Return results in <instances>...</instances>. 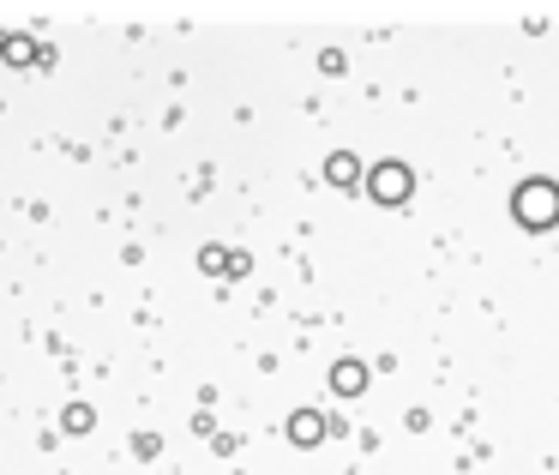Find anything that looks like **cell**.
<instances>
[{
  "instance_id": "obj_1",
  "label": "cell",
  "mask_w": 559,
  "mask_h": 475,
  "mask_svg": "<svg viewBox=\"0 0 559 475\" xmlns=\"http://www.w3.org/2000/svg\"><path fill=\"white\" fill-rule=\"evenodd\" d=\"M511 217L523 223V229H554L559 223V181H542V175H535V181H523L518 193H511Z\"/></svg>"
},
{
  "instance_id": "obj_2",
  "label": "cell",
  "mask_w": 559,
  "mask_h": 475,
  "mask_svg": "<svg viewBox=\"0 0 559 475\" xmlns=\"http://www.w3.org/2000/svg\"><path fill=\"white\" fill-rule=\"evenodd\" d=\"M361 187H367L373 205H403V199L415 193V175H409V163H373V169L361 175Z\"/></svg>"
},
{
  "instance_id": "obj_3",
  "label": "cell",
  "mask_w": 559,
  "mask_h": 475,
  "mask_svg": "<svg viewBox=\"0 0 559 475\" xmlns=\"http://www.w3.org/2000/svg\"><path fill=\"white\" fill-rule=\"evenodd\" d=\"M289 439H295V446H319V439H325V415H319V409H295L289 415Z\"/></svg>"
},
{
  "instance_id": "obj_4",
  "label": "cell",
  "mask_w": 559,
  "mask_h": 475,
  "mask_svg": "<svg viewBox=\"0 0 559 475\" xmlns=\"http://www.w3.org/2000/svg\"><path fill=\"white\" fill-rule=\"evenodd\" d=\"M361 175H367V169L349 157V151H337V157L325 163V181H331V187H361Z\"/></svg>"
},
{
  "instance_id": "obj_5",
  "label": "cell",
  "mask_w": 559,
  "mask_h": 475,
  "mask_svg": "<svg viewBox=\"0 0 559 475\" xmlns=\"http://www.w3.org/2000/svg\"><path fill=\"white\" fill-rule=\"evenodd\" d=\"M331 385H337L343 397H355V391H367V367H361V361H337V373H331Z\"/></svg>"
},
{
  "instance_id": "obj_6",
  "label": "cell",
  "mask_w": 559,
  "mask_h": 475,
  "mask_svg": "<svg viewBox=\"0 0 559 475\" xmlns=\"http://www.w3.org/2000/svg\"><path fill=\"white\" fill-rule=\"evenodd\" d=\"M0 55H7V61H13V67H31V61H37V43H31V37H0Z\"/></svg>"
},
{
  "instance_id": "obj_7",
  "label": "cell",
  "mask_w": 559,
  "mask_h": 475,
  "mask_svg": "<svg viewBox=\"0 0 559 475\" xmlns=\"http://www.w3.org/2000/svg\"><path fill=\"white\" fill-rule=\"evenodd\" d=\"M67 427H73V434H85V427H91V409H85V403H73V409H67Z\"/></svg>"
}]
</instances>
